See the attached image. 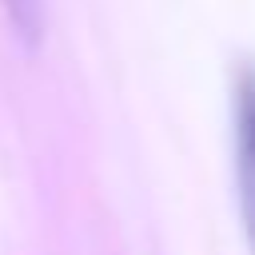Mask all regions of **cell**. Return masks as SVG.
<instances>
[{"mask_svg":"<svg viewBox=\"0 0 255 255\" xmlns=\"http://www.w3.org/2000/svg\"><path fill=\"white\" fill-rule=\"evenodd\" d=\"M235 143H239L243 231H247V251L255 255V68H243L235 84Z\"/></svg>","mask_w":255,"mask_h":255,"instance_id":"1","label":"cell"},{"mask_svg":"<svg viewBox=\"0 0 255 255\" xmlns=\"http://www.w3.org/2000/svg\"><path fill=\"white\" fill-rule=\"evenodd\" d=\"M4 12L28 48L44 40V0H4Z\"/></svg>","mask_w":255,"mask_h":255,"instance_id":"2","label":"cell"}]
</instances>
